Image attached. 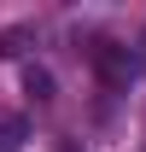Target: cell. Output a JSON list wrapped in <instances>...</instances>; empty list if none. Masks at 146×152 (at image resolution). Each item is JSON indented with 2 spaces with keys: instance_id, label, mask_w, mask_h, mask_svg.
<instances>
[{
  "instance_id": "1",
  "label": "cell",
  "mask_w": 146,
  "mask_h": 152,
  "mask_svg": "<svg viewBox=\"0 0 146 152\" xmlns=\"http://www.w3.org/2000/svg\"><path fill=\"white\" fill-rule=\"evenodd\" d=\"M93 76L105 82L111 94H128L134 76H140V53L123 47V41H99V47H93Z\"/></svg>"
},
{
  "instance_id": "2",
  "label": "cell",
  "mask_w": 146,
  "mask_h": 152,
  "mask_svg": "<svg viewBox=\"0 0 146 152\" xmlns=\"http://www.w3.org/2000/svg\"><path fill=\"white\" fill-rule=\"evenodd\" d=\"M23 94L35 99V105H53V99H58V88H53V70L29 64V70H23Z\"/></svg>"
},
{
  "instance_id": "3",
  "label": "cell",
  "mask_w": 146,
  "mask_h": 152,
  "mask_svg": "<svg viewBox=\"0 0 146 152\" xmlns=\"http://www.w3.org/2000/svg\"><path fill=\"white\" fill-rule=\"evenodd\" d=\"M29 41H35V29H29V23H12V29H0V58H18Z\"/></svg>"
},
{
  "instance_id": "4",
  "label": "cell",
  "mask_w": 146,
  "mask_h": 152,
  "mask_svg": "<svg viewBox=\"0 0 146 152\" xmlns=\"http://www.w3.org/2000/svg\"><path fill=\"white\" fill-rule=\"evenodd\" d=\"M23 140H29V123L23 117H0V152H18Z\"/></svg>"
},
{
  "instance_id": "5",
  "label": "cell",
  "mask_w": 146,
  "mask_h": 152,
  "mask_svg": "<svg viewBox=\"0 0 146 152\" xmlns=\"http://www.w3.org/2000/svg\"><path fill=\"white\" fill-rule=\"evenodd\" d=\"M58 152H82V146H76V140H64V146H58Z\"/></svg>"
}]
</instances>
